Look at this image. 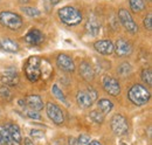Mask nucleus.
Wrapping results in <instances>:
<instances>
[{
	"instance_id": "f257e3e1",
	"label": "nucleus",
	"mask_w": 152,
	"mask_h": 145,
	"mask_svg": "<svg viewBox=\"0 0 152 145\" xmlns=\"http://www.w3.org/2000/svg\"><path fill=\"white\" fill-rule=\"evenodd\" d=\"M57 14H58L60 20L67 26H77L83 20L82 13L73 6H64L60 8Z\"/></svg>"
},
{
	"instance_id": "f03ea898",
	"label": "nucleus",
	"mask_w": 152,
	"mask_h": 145,
	"mask_svg": "<svg viewBox=\"0 0 152 145\" xmlns=\"http://www.w3.org/2000/svg\"><path fill=\"white\" fill-rule=\"evenodd\" d=\"M128 97L134 105L142 107V105H145L150 101L151 94L149 89H146V87H144L143 84L136 83L130 88V90L128 92Z\"/></svg>"
},
{
	"instance_id": "7ed1b4c3",
	"label": "nucleus",
	"mask_w": 152,
	"mask_h": 145,
	"mask_svg": "<svg viewBox=\"0 0 152 145\" xmlns=\"http://www.w3.org/2000/svg\"><path fill=\"white\" fill-rule=\"evenodd\" d=\"M40 57L38 56H31L23 67V72L26 77L31 82H37L41 78V69H40Z\"/></svg>"
},
{
	"instance_id": "20e7f679",
	"label": "nucleus",
	"mask_w": 152,
	"mask_h": 145,
	"mask_svg": "<svg viewBox=\"0 0 152 145\" xmlns=\"http://www.w3.org/2000/svg\"><path fill=\"white\" fill-rule=\"evenodd\" d=\"M0 23L11 31H18L22 27V18L18 13L4 11L0 13Z\"/></svg>"
},
{
	"instance_id": "39448f33",
	"label": "nucleus",
	"mask_w": 152,
	"mask_h": 145,
	"mask_svg": "<svg viewBox=\"0 0 152 145\" xmlns=\"http://www.w3.org/2000/svg\"><path fill=\"white\" fill-rule=\"evenodd\" d=\"M110 125H111V130L114 131V133L117 135V136H125L129 132L128 121L121 114H116V115L113 116V118L110 121Z\"/></svg>"
},
{
	"instance_id": "423d86ee",
	"label": "nucleus",
	"mask_w": 152,
	"mask_h": 145,
	"mask_svg": "<svg viewBox=\"0 0 152 145\" xmlns=\"http://www.w3.org/2000/svg\"><path fill=\"white\" fill-rule=\"evenodd\" d=\"M118 18L121 23L123 25V27L131 34H136L138 32V25L134 22L132 15L130 14V12L125 8H121L118 11Z\"/></svg>"
},
{
	"instance_id": "0eeeda50",
	"label": "nucleus",
	"mask_w": 152,
	"mask_h": 145,
	"mask_svg": "<svg viewBox=\"0 0 152 145\" xmlns=\"http://www.w3.org/2000/svg\"><path fill=\"white\" fill-rule=\"evenodd\" d=\"M102 86H103V89L105 90V92H108L111 96H118L121 94L119 82L113 76H109V75L104 76L103 81H102Z\"/></svg>"
},
{
	"instance_id": "6e6552de",
	"label": "nucleus",
	"mask_w": 152,
	"mask_h": 145,
	"mask_svg": "<svg viewBox=\"0 0 152 145\" xmlns=\"http://www.w3.org/2000/svg\"><path fill=\"white\" fill-rule=\"evenodd\" d=\"M46 111H47V115H48V117L50 118V121H53L56 125L63 124V122H64L63 111L58 108L56 104H54V103H52V102H48V103H47Z\"/></svg>"
},
{
	"instance_id": "1a4fd4ad",
	"label": "nucleus",
	"mask_w": 152,
	"mask_h": 145,
	"mask_svg": "<svg viewBox=\"0 0 152 145\" xmlns=\"http://www.w3.org/2000/svg\"><path fill=\"white\" fill-rule=\"evenodd\" d=\"M114 52L118 57L129 56L132 53V45L125 39H119L114 45Z\"/></svg>"
},
{
	"instance_id": "9d476101",
	"label": "nucleus",
	"mask_w": 152,
	"mask_h": 145,
	"mask_svg": "<svg viewBox=\"0 0 152 145\" xmlns=\"http://www.w3.org/2000/svg\"><path fill=\"white\" fill-rule=\"evenodd\" d=\"M56 64L60 69H62L66 72H75V63L70 56L66 54H60L56 59Z\"/></svg>"
},
{
	"instance_id": "9b49d317",
	"label": "nucleus",
	"mask_w": 152,
	"mask_h": 145,
	"mask_svg": "<svg viewBox=\"0 0 152 145\" xmlns=\"http://www.w3.org/2000/svg\"><path fill=\"white\" fill-rule=\"evenodd\" d=\"M1 82L5 84V86H10V87H14L19 83V75L15 69L13 68H8L6 69L5 72H2L1 75Z\"/></svg>"
},
{
	"instance_id": "f8f14e48",
	"label": "nucleus",
	"mask_w": 152,
	"mask_h": 145,
	"mask_svg": "<svg viewBox=\"0 0 152 145\" xmlns=\"http://www.w3.org/2000/svg\"><path fill=\"white\" fill-rule=\"evenodd\" d=\"M95 51L98 52L102 55H111L114 53V43L109 40H99L96 41L95 45Z\"/></svg>"
},
{
	"instance_id": "ddd939ff",
	"label": "nucleus",
	"mask_w": 152,
	"mask_h": 145,
	"mask_svg": "<svg viewBox=\"0 0 152 145\" xmlns=\"http://www.w3.org/2000/svg\"><path fill=\"white\" fill-rule=\"evenodd\" d=\"M25 104L32 110L41 111L43 109V101L39 95H28L25 97Z\"/></svg>"
},
{
	"instance_id": "4468645a",
	"label": "nucleus",
	"mask_w": 152,
	"mask_h": 145,
	"mask_svg": "<svg viewBox=\"0 0 152 145\" xmlns=\"http://www.w3.org/2000/svg\"><path fill=\"white\" fill-rule=\"evenodd\" d=\"M25 40H26L27 43H29L32 46H39V45H41L43 42L45 36L39 29H32L26 34Z\"/></svg>"
},
{
	"instance_id": "2eb2a0df",
	"label": "nucleus",
	"mask_w": 152,
	"mask_h": 145,
	"mask_svg": "<svg viewBox=\"0 0 152 145\" xmlns=\"http://www.w3.org/2000/svg\"><path fill=\"white\" fill-rule=\"evenodd\" d=\"M76 101H77L78 105L83 109L90 108V107L93 105V103H94V101H93L91 96L89 95L88 90L78 91L77 95H76Z\"/></svg>"
},
{
	"instance_id": "dca6fc26",
	"label": "nucleus",
	"mask_w": 152,
	"mask_h": 145,
	"mask_svg": "<svg viewBox=\"0 0 152 145\" xmlns=\"http://www.w3.org/2000/svg\"><path fill=\"white\" fill-rule=\"evenodd\" d=\"M80 75L83 77V80H86L87 82H90L94 80L95 77V72H94V69L91 67L90 63L83 61L80 63Z\"/></svg>"
},
{
	"instance_id": "f3484780",
	"label": "nucleus",
	"mask_w": 152,
	"mask_h": 145,
	"mask_svg": "<svg viewBox=\"0 0 152 145\" xmlns=\"http://www.w3.org/2000/svg\"><path fill=\"white\" fill-rule=\"evenodd\" d=\"M6 127L8 130V133L11 136V141L13 145H21V132L20 127L14 123H8L6 124Z\"/></svg>"
},
{
	"instance_id": "a211bd4d",
	"label": "nucleus",
	"mask_w": 152,
	"mask_h": 145,
	"mask_svg": "<svg viewBox=\"0 0 152 145\" xmlns=\"http://www.w3.org/2000/svg\"><path fill=\"white\" fill-rule=\"evenodd\" d=\"M86 31L89 35L97 36L101 31V23L96 18H89L86 23Z\"/></svg>"
},
{
	"instance_id": "6ab92c4d",
	"label": "nucleus",
	"mask_w": 152,
	"mask_h": 145,
	"mask_svg": "<svg viewBox=\"0 0 152 145\" xmlns=\"http://www.w3.org/2000/svg\"><path fill=\"white\" fill-rule=\"evenodd\" d=\"M0 48L5 52H8V53H17L19 52V45L11 40V39H7V37H4L0 40Z\"/></svg>"
},
{
	"instance_id": "aec40b11",
	"label": "nucleus",
	"mask_w": 152,
	"mask_h": 145,
	"mask_svg": "<svg viewBox=\"0 0 152 145\" xmlns=\"http://www.w3.org/2000/svg\"><path fill=\"white\" fill-rule=\"evenodd\" d=\"M97 107L101 110V112L108 114V112H110V111L113 110L114 104H113L111 101H109V100H107V98H102V100H99V101L97 102Z\"/></svg>"
},
{
	"instance_id": "412c9836",
	"label": "nucleus",
	"mask_w": 152,
	"mask_h": 145,
	"mask_svg": "<svg viewBox=\"0 0 152 145\" xmlns=\"http://www.w3.org/2000/svg\"><path fill=\"white\" fill-rule=\"evenodd\" d=\"M131 11L134 13H139L145 10V0H129Z\"/></svg>"
},
{
	"instance_id": "4be33fe9",
	"label": "nucleus",
	"mask_w": 152,
	"mask_h": 145,
	"mask_svg": "<svg viewBox=\"0 0 152 145\" xmlns=\"http://www.w3.org/2000/svg\"><path fill=\"white\" fill-rule=\"evenodd\" d=\"M131 72H132V67H131V64L128 63V62H123V63L118 67V74L122 75L123 77L129 76Z\"/></svg>"
},
{
	"instance_id": "5701e85b",
	"label": "nucleus",
	"mask_w": 152,
	"mask_h": 145,
	"mask_svg": "<svg viewBox=\"0 0 152 145\" xmlns=\"http://www.w3.org/2000/svg\"><path fill=\"white\" fill-rule=\"evenodd\" d=\"M52 92H53V95L56 97L57 100L62 101L64 104H67V105H68V101L66 100V96H64L63 91L58 88V86H57V84H54V86H53V88H52Z\"/></svg>"
},
{
	"instance_id": "b1692460",
	"label": "nucleus",
	"mask_w": 152,
	"mask_h": 145,
	"mask_svg": "<svg viewBox=\"0 0 152 145\" xmlns=\"http://www.w3.org/2000/svg\"><path fill=\"white\" fill-rule=\"evenodd\" d=\"M0 135H1V137L4 139L5 145H13L12 144V141H11V136L8 133V130H7L6 125H0Z\"/></svg>"
},
{
	"instance_id": "393cba45",
	"label": "nucleus",
	"mask_w": 152,
	"mask_h": 145,
	"mask_svg": "<svg viewBox=\"0 0 152 145\" xmlns=\"http://www.w3.org/2000/svg\"><path fill=\"white\" fill-rule=\"evenodd\" d=\"M22 12L28 15V17H32V18H35V17H40V11L35 7H28V6H25L22 7Z\"/></svg>"
},
{
	"instance_id": "a878e982",
	"label": "nucleus",
	"mask_w": 152,
	"mask_h": 145,
	"mask_svg": "<svg viewBox=\"0 0 152 145\" xmlns=\"http://www.w3.org/2000/svg\"><path fill=\"white\" fill-rule=\"evenodd\" d=\"M142 80L145 84L152 86V72L150 68H146L142 72Z\"/></svg>"
},
{
	"instance_id": "bb28decb",
	"label": "nucleus",
	"mask_w": 152,
	"mask_h": 145,
	"mask_svg": "<svg viewBox=\"0 0 152 145\" xmlns=\"http://www.w3.org/2000/svg\"><path fill=\"white\" fill-rule=\"evenodd\" d=\"M0 97L5 101H10L12 98V94H11V90L7 88V86H1L0 87Z\"/></svg>"
},
{
	"instance_id": "cd10ccee",
	"label": "nucleus",
	"mask_w": 152,
	"mask_h": 145,
	"mask_svg": "<svg viewBox=\"0 0 152 145\" xmlns=\"http://www.w3.org/2000/svg\"><path fill=\"white\" fill-rule=\"evenodd\" d=\"M90 118L95 122V123H103L104 121V114L99 112V111H91L90 112Z\"/></svg>"
},
{
	"instance_id": "c85d7f7f",
	"label": "nucleus",
	"mask_w": 152,
	"mask_h": 145,
	"mask_svg": "<svg viewBox=\"0 0 152 145\" xmlns=\"http://www.w3.org/2000/svg\"><path fill=\"white\" fill-rule=\"evenodd\" d=\"M26 116H27V117H29V118H32V119H38V121L41 119V115L39 114L38 111L32 110V109L26 110Z\"/></svg>"
},
{
	"instance_id": "c756f323",
	"label": "nucleus",
	"mask_w": 152,
	"mask_h": 145,
	"mask_svg": "<svg viewBox=\"0 0 152 145\" xmlns=\"http://www.w3.org/2000/svg\"><path fill=\"white\" fill-rule=\"evenodd\" d=\"M144 27H145V29H148V31H151L152 29V14L151 13H149L145 19H144Z\"/></svg>"
},
{
	"instance_id": "7c9ffc66",
	"label": "nucleus",
	"mask_w": 152,
	"mask_h": 145,
	"mask_svg": "<svg viewBox=\"0 0 152 145\" xmlns=\"http://www.w3.org/2000/svg\"><path fill=\"white\" fill-rule=\"evenodd\" d=\"M77 141H78V143L81 145H88L90 143V137L87 136V135H81V136L77 138Z\"/></svg>"
},
{
	"instance_id": "2f4dec72",
	"label": "nucleus",
	"mask_w": 152,
	"mask_h": 145,
	"mask_svg": "<svg viewBox=\"0 0 152 145\" xmlns=\"http://www.w3.org/2000/svg\"><path fill=\"white\" fill-rule=\"evenodd\" d=\"M31 135H32V137H34V138H42V137H43V133H42L41 131H39V130H32V131H31Z\"/></svg>"
},
{
	"instance_id": "473e14b6",
	"label": "nucleus",
	"mask_w": 152,
	"mask_h": 145,
	"mask_svg": "<svg viewBox=\"0 0 152 145\" xmlns=\"http://www.w3.org/2000/svg\"><path fill=\"white\" fill-rule=\"evenodd\" d=\"M88 92H89V95L91 96V98H93V101L95 102L96 98H97V92H96V90H94L93 88H88Z\"/></svg>"
},
{
	"instance_id": "72a5a7b5",
	"label": "nucleus",
	"mask_w": 152,
	"mask_h": 145,
	"mask_svg": "<svg viewBox=\"0 0 152 145\" xmlns=\"http://www.w3.org/2000/svg\"><path fill=\"white\" fill-rule=\"evenodd\" d=\"M69 144L70 145H81L80 143H78V141L77 139H75V138H69Z\"/></svg>"
},
{
	"instance_id": "f704fd0d",
	"label": "nucleus",
	"mask_w": 152,
	"mask_h": 145,
	"mask_svg": "<svg viewBox=\"0 0 152 145\" xmlns=\"http://www.w3.org/2000/svg\"><path fill=\"white\" fill-rule=\"evenodd\" d=\"M23 144L25 145H34V143L29 139V138H25V142H23Z\"/></svg>"
},
{
	"instance_id": "c9c22d12",
	"label": "nucleus",
	"mask_w": 152,
	"mask_h": 145,
	"mask_svg": "<svg viewBox=\"0 0 152 145\" xmlns=\"http://www.w3.org/2000/svg\"><path fill=\"white\" fill-rule=\"evenodd\" d=\"M88 145H102V144H101L98 141H91Z\"/></svg>"
},
{
	"instance_id": "e433bc0d",
	"label": "nucleus",
	"mask_w": 152,
	"mask_h": 145,
	"mask_svg": "<svg viewBox=\"0 0 152 145\" xmlns=\"http://www.w3.org/2000/svg\"><path fill=\"white\" fill-rule=\"evenodd\" d=\"M0 145H5V143H4V139H2V137H1V135H0Z\"/></svg>"
},
{
	"instance_id": "4c0bfd02",
	"label": "nucleus",
	"mask_w": 152,
	"mask_h": 145,
	"mask_svg": "<svg viewBox=\"0 0 152 145\" xmlns=\"http://www.w3.org/2000/svg\"><path fill=\"white\" fill-rule=\"evenodd\" d=\"M45 1H52V0H45Z\"/></svg>"
},
{
	"instance_id": "58836bf2",
	"label": "nucleus",
	"mask_w": 152,
	"mask_h": 145,
	"mask_svg": "<svg viewBox=\"0 0 152 145\" xmlns=\"http://www.w3.org/2000/svg\"><path fill=\"white\" fill-rule=\"evenodd\" d=\"M146 1H151V0H146Z\"/></svg>"
},
{
	"instance_id": "ea45409f",
	"label": "nucleus",
	"mask_w": 152,
	"mask_h": 145,
	"mask_svg": "<svg viewBox=\"0 0 152 145\" xmlns=\"http://www.w3.org/2000/svg\"><path fill=\"white\" fill-rule=\"evenodd\" d=\"M121 145H126V144H121Z\"/></svg>"
}]
</instances>
